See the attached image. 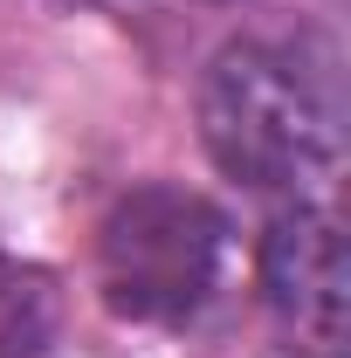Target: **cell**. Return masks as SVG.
I'll list each match as a JSON object with an SVG mask.
<instances>
[{
    "label": "cell",
    "instance_id": "2",
    "mask_svg": "<svg viewBox=\"0 0 351 358\" xmlns=\"http://www.w3.org/2000/svg\"><path fill=\"white\" fill-rule=\"evenodd\" d=\"M227 221L186 186H138L96 227L103 303L131 324H186L214 296Z\"/></svg>",
    "mask_w": 351,
    "mask_h": 358
},
{
    "label": "cell",
    "instance_id": "3",
    "mask_svg": "<svg viewBox=\"0 0 351 358\" xmlns=\"http://www.w3.org/2000/svg\"><path fill=\"white\" fill-rule=\"evenodd\" d=\"M262 296L303 345L338 352L351 317V262L345 234L324 207H289L262 234Z\"/></svg>",
    "mask_w": 351,
    "mask_h": 358
},
{
    "label": "cell",
    "instance_id": "4",
    "mask_svg": "<svg viewBox=\"0 0 351 358\" xmlns=\"http://www.w3.org/2000/svg\"><path fill=\"white\" fill-rule=\"evenodd\" d=\"M62 324V296L42 268L0 262V358H42Z\"/></svg>",
    "mask_w": 351,
    "mask_h": 358
},
{
    "label": "cell",
    "instance_id": "1",
    "mask_svg": "<svg viewBox=\"0 0 351 358\" xmlns=\"http://www.w3.org/2000/svg\"><path fill=\"white\" fill-rule=\"evenodd\" d=\"M200 138L214 166L255 193H317L338 173V110L289 55L234 42L200 83Z\"/></svg>",
    "mask_w": 351,
    "mask_h": 358
}]
</instances>
